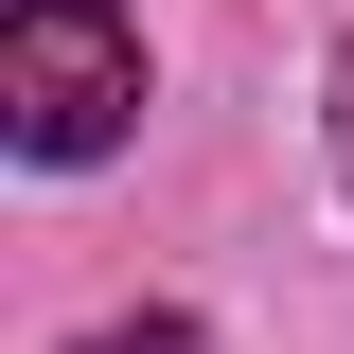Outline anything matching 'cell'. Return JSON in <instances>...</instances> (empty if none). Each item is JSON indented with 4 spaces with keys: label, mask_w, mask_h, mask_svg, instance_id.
I'll return each instance as SVG.
<instances>
[{
    "label": "cell",
    "mask_w": 354,
    "mask_h": 354,
    "mask_svg": "<svg viewBox=\"0 0 354 354\" xmlns=\"http://www.w3.org/2000/svg\"><path fill=\"white\" fill-rule=\"evenodd\" d=\"M0 124H18V160H106V142L142 124V18H106V0H18V18H0Z\"/></svg>",
    "instance_id": "obj_1"
},
{
    "label": "cell",
    "mask_w": 354,
    "mask_h": 354,
    "mask_svg": "<svg viewBox=\"0 0 354 354\" xmlns=\"http://www.w3.org/2000/svg\"><path fill=\"white\" fill-rule=\"evenodd\" d=\"M337 177H354V53H337Z\"/></svg>",
    "instance_id": "obj_3"
},
{
    "label": "cell",
    "mask_w": 354,
    "mask_h": 354,
    "mask_svg": "<svg viewBox=\"0 0 354 354\" xmlns=\"http://www.w3.org/2000/svg\"><path fill=\"white\" fill-rule=\"evenodd\" d=\"M71 354H213V319H177V301H142V319H88Z\"/></svg>",
    "instance_id": "obj_2"
}]
</instances>
